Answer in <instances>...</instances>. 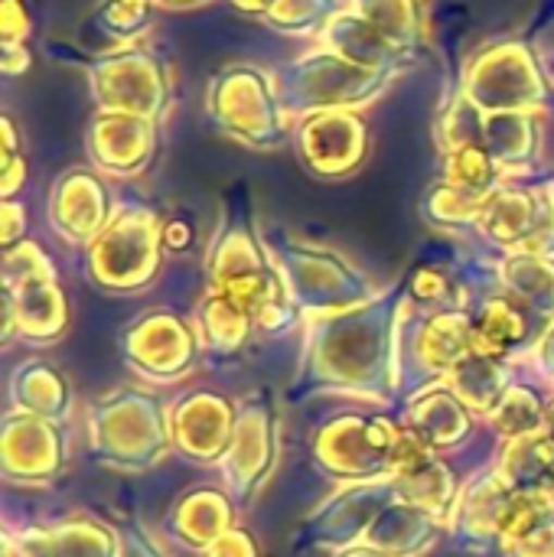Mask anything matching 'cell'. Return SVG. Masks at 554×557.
<instances>
[{"mask_svg":"<svg viewBox=\"0 0 554 557\" xmlns=\"http://www.w3.org/2000/svg\"><path fill=\"white\" fill-rule=\"evenodd\" d=\"M405 297L398 290L313 317L307 330V362L313 379L382 398L395 382V339L402 330Z\"/></svg>","mask_w":554,"mask_h":557,"instance_id":"cell-1","label":"cell"},{"mask_svg":"<svg viewBox=\"0 0 554 557\" xmlns=\"http://www.w3.org/2000/svg\"><path fill=\"white\" fill-rule=\"evenodd\" d=\"M206 277L209 290L222 294L255 320V330L281 333L294 323L297 304L284 284V274L248 225L232 222L216 235L206 258Z\"/></svg>","mask_w":554,"mask_h":557,"instance_id":"cell-2","label":"cell"},{"mask_svg":"<svg viewBox=\"0 0 554 557\" xmlns=\"http://www.w3.org/2000/svg\"><path fill=\"white\" fill-rule=\"evenodd\" d=\"M206 111L232 140L274 153L291 140V114L281 101L278 78L251 62L222 65L209 78Z\"/></svg>","mask_w":554,"mask_h":557,"instance_id":"cell-3","label":"cell"},{"mask_svg":"<svg viewBox=\"0 0 554 557\" xmlns=\"http://www.w3.org/2000/svg\"><path fill=\"white\" fill-rule=\"evenodd\" d=\"M274 78L287 114L297 117L320 111H359L392 85V75L362 69L327 46L287 62Z\"/></svg>","mask_w":554,"mask_h":557,"instance_id":"cell-4","label":"cell"},{"mask_svg":"<svg viewBox=\"0 0 554 557\" xmlns=\"http://www.w3.org/2000/svg\"><path fill=\"white\" fill-rule=\"evenodd\" d=\"M460 95L480 111H535L542 114L552 85L535 49L522 39H496L480 46L460 75Z\"/></svg>","mask_w":554,"mask_h":557,"instance_id":"cell-5","label":"cell"},{"mask_svg":"<svg viewBox=\"0 0 554 557\" xmlns=\"http://www.w3.org/2000/svg\"><path fill=\"white\" fill-rule=\"evenodd\" d=\"M163 225L147 206H124L111 215L104 232L88 245V277L111 294H131L147 287L160 271Z\"/></svg>","mask_w":554,"mask_h":557,"instance_id":"cell-6","label":"cell"},{"mask_svg":"<svg viewBox=\"0 0 554 557\" xmlns=\"http://www.w3.org/2000/svg\"><path fill=\"white\" fill-rule=\"evenodd\" d=\"M91 447L121 470L153 467L173 444L160 401L137 388H121L91 408Z\"/></svg>","mask_w":554,"mask_h":557,"instance_id":"cell-7","label":"cell"},{"mask_svg":"<svg viewBox=\"0 0 554 557\" xmlns=\"http://www.w3.org/2000/svg\"><path fill=\"white\" fill-rule=\"evenodd\" d=\"M271 255L284 274V284L297 310H307L310 317L340 313L376 297L369 277L356 264H349L340 251L284 238L278 248H271Z\"/></svg>","mask_w":554,"mask_h":557,"instance_id":"cell-8","label":"cell"},{"mask_svg":"<svg viewBox=\"0 0 554 557\" xmlns=\"http://www.w3.org/2000/svg\"><path fill=\"white\" fill-rule=\"evenodd\" d=\"M460 144L483 147L500 170L522 173L539 160L542 150V114L535 111H480L473 101L457 95L438 121L441 153Z\"/></svg>","mask_w":554,"mask_h":557,"instance_id":"cell-9","label":"cell"},{"mask_svg":"<svg viewBox=\"0 0 554 557\" xmlns=\"http://www.w3.org/2000/svg\"><path fill=\"white\" fill-rule=\"evenodd\" d=\"M98 111H124L160 124L173 104V78L160 55L140 46L104 52L88 69Z\"/></svg>","mask_w":554,"mask_h":557,"instance_id":"cell-10","label":"cell"},{"mask_svg":"<svg viewBox=\"0 0 554 557\" xmlns=\"http://www.w3.org/2000/svg\"><path fill=\"white\" fill-rule=\"evenodd\" d=\"M3 300L13 307L16 330L29 343H52L69 326V304L56 284L52 261L33 242L3 248Z\"/></svg>","mask_w":554,"mask_h":557,"instance_id":"cell-11","label":"cell"},{"mask_svg":"<svg viewBox=\"0 0 554 557\" xmlns=\"http://www.w3.org/2000/svg\"><path fill=\"white\" fill-rule=\"evenodd\" d=\"M405 421L385 414H343L313 437V460L343 483L392 480V450Z\"/></svg>","mask_w":554,"mask_h":557,"instance_id":"cell-12","label":"cell"},{"mask_svg":"<svg viewBox=\"0 0 554 557\" xmlns=\"http://www.w3.org/2000/svg\"><path fill=\"white\" fill-rule=\"evenodd\" d=\"M281 457V428H278V411L264 395H248L238 401L235 414V434L232 444L222 457V473L229 496L235 506H248L261 483L271 476Z\"/></svg>","mask_w":554,"mask_h":557,"instance_id":"cell-13","label":"cell"},{"mask_svg":"<svg viewBox=\"0 0 554 557\" xmlns=\"http://www.w3.org/2000/svg\"><path fill=\"white\" fill-rule=\"evenodd\" d=\"M121 346H124L127 369H134L140 379L176 382L193 369L202 343H199L196 326H189L176 313L153 310L124 330Z\"/></svg>","mask_w":554,"mask_h":557,"instance_id":"cell-14","label":"cell"},{"mask_svg":"<svg viewBox=\"0 0 554 557\" xmlns=\"http://www.w3.org/2000/svg\"><path fill=\"white\" fill-rule=\"evenodd\" d=\"M300 163L320 180L353 176L369 157V124L359 111L304 114L294 127Z\"/></svg>","mask_w":554,"mask_h":557,"instance_id":"cell-15","label":"cell"},{"mask_svg":"<svg viewBox=\"0 0 554 557\" xmlns=\"http://www.w3.org/2000/svg\"><path fill=\"white\" fill-rule=\"evenodd\" d=\"M487 242L503 251H545L554 248V206L552 193H539L529 186L503 183L483 209L477 225Z\"/></svg>","mask_w":554,"mask_h":557,"instance_id":"cell-16","label":"cell"},{"mask_svg":"<svg viewBox=\"0 0 554 557\" xmlns=\"http://www.w3.org/2000/svg\"><path fill=\"white\" fill-rule=\"evenodd\" d=\"M392 480H362L346 483L336 496H330L310 519H307V539L317 548H353L362 545L382 509L395 499Z\"/></svg>","mask_w":554,"mask_h":557,"instance_id":"cell-17","label":"cell"},{"mask_svg":"<svg viewBox=\"0 0 554 557\" xmlns=\"http://www.w3.org/2000/svg\"><path fill=\"white\" fill-rule=\"evenodd\" d=\"M88 157L104 176L131 180L157 153V124L124 111H95L85 131Z\"/></svg>","mask_w":554,"mask_h":557,"instance_id":"cell-18","label":"cell"},{"mask_svg":"<svg viewBox=\"0 0 554 557\" xmlns=\"http://www.w3.org/2000/svg\"><path fill=\"white\" fill-rule=\"evenodd\" d=\"M65 460L59 424L29 411L3 418V476L10 483H49Z\"/></svg>","mask_w":554,"mask_h":557,"instance_id":"cell-19","label":"cell"},{"mask_svg":"<svg viewBox=\"0 0 554 557\" xmlns=\"http://www.w3.org/2000/svg\"><path fill=\"white\" fill-rule=\"evenodd\" d=\"M111 193L91 170H65L49 193V225L69 245H91L111 222Z\"/></svg>","mask_w":554,"mask_h":557,"instance_id":"cell-20","label":"cell"},{"mask_svg":"<svg viewBox=\"0 0 554 557\" xmlns=\"http://www.w3.org/2000/svg\"><path fill=\"white\" fill-rule=\"evenodd\" d=\"M238 405L212 392H193L170 411V437L180 454L199 463L222 460L235 434Z\"/></svg>","mask_w":554,"mask_h":557,"instance_id":"cell-21","label":"cell"},{"mask_svg":"<svg viewBox=\"0 0 554 557\" xmlns=\"http://www.w3.org/2000/svg\"><path fill=\"white\" fill-rule=\"evenodd\" d=\"M516 496L519 493L509 486V480L500 470H487L473 476L457 496V506L447 519V532H454L470 548L500 545L509 512L516 506Z\"/></svg>","mask_w":554,"mask_h":557,"instance_id":"cell-22","label":"cell"},{"mask_svg":"<svg viewBox=\"0 0 554 557\" xmlns=\"http://www.w3.org/2000/svg\"><path fill=\"white\" fill-rule=\"evenodd\" d=\"M470 352H477L470 310H431L411 339L415 362L431 375H451Z\"/></svg>","mask_w":554,"mask_h":557,"instance_id":"cell-23","label":"cell"},{"mask_svg":"<svg viewBox=\"0 0 554 557\" xmlns=\"http://www.w3.org/2000/svg\"><path fill=\"white\" fill-rule=\"evenodd\" d=\"M320 46L336 49L349 62L372 69V72H382V75H392V78L398 72H405L411 62V55H405L379 26H372L353 7H346L343 13L333 16V23L320 33Z\"/></svg>","mask_w":554,"mask_h":557,"instance_id":"cell-24","label":"cell"},{"mask_svg":"<svg viewBox=\"0 0 554 557\" xmlns=\"http://www.w3.org/2000/svg\"><path fill=\"white\" fill-rule=\"evenodd\" d=\"M405 424L438 454V450H451L460 441H467V434L473 431V418L470 408L464 405V398L447 385V382H434L428 388H421L408 408H405Z\"/></svg>","mask_w":554,"mask_h":557,"instance_id":"cell-25","label":"cell"},{"mask_svg":"<svg viewBox=\"0 0 554 557\" xmlns=\"http://www.w3.org/2000/svg\"><path fill=\"white\" fill-rule=\"evenodd\" d=\"M441 532H447L444 519H438L418 506H408L395 496L382 509V516L376 519V525L369 529L362 545H372L392 557H421L441 542Z\"/></svg>","mask_w":554,"mask_h":557,"instance_id":"cell-26","label":"cell"},{"mask_svg":"<svg viewBox=\"0 0 554 557\" xmlns=\"http://www.w3.org/2000/svg\"><path fill=\"white\" fill-rule=\"evenodd\" d=\"M232 522H235V499L222 490H193L176 503L170 516L173 535L199 552H206L212 542L232 532L235 529Z\"/></svg>","mask_w":554,"mask_h":557,"instance_id":"cell-27","label":"cell"},{"mask_svg":"<svg viewBox=\"0 0 554 557\" xmlns=\"http://www.w3.org/2000/svg\"><path fill=\"white\" fill-rule=\"evenodd\" d=\"M29 557H121V539L98 522L72 519L56 529L16 535Z\"/></svg>","mask_w":554,"mask_h":557,"instance_id":"cell-28","label":"cell"},{"mask_svg":"<svg viewBox=\"0 0 554 557\" xmlns=\"http://www.w3.org/2000/svg\"><path fill=\"white\" fill-rule=\"evenodd\" d=\"M10 398L13 408L49 418V421H65L72 411V392L69 382L62 379V372L42 359H29L23 366H16V372L10 375Z\"/></svg>","mask_w":554,"mask_h":557,"instance_id":"cell-29","label":"cell"},{"mask_svg":"<svg viewBox=\"0 0 554 557\" xmlns=\"http://www.w3.org/2000/svg\"><path fill=\"white\" fill-rule=\"evenodd\" d=\"M529 307H522L516 297H487L477 310H473V330H477V352L493 356V359H506L516 349H522L529 343Z\"/></svg>","mask_w":554,"mask_h":557,"instance_id":"cell-30","label":"cell"},{"mask_svg":"<svg viewBox=\"0 0 554 557\" xmlns=\"http://www.w3.org/2000/svg\"><path fill=\"white\" fill-rule=\"evenodd\" d=\"M500 281L522 307L539 317H554V255L509 251L500 264Z\"/></svg>","mask_w":554,"mask_h":557,"instance_id":"cell-31","label":"cell"},{"mask_svg":"<svg viewBox=\"0 0 554 557\" xmlns=\"http://www.w3.org/2000/svg\"><path fill=\"white\" fill-rule=\"evenodd\" d=\"M516 493L542 496L554 503V447L542 434L506 441L503 460L496 467Z\"/></svg>","mask_w":554,"mask_h":557,"instance_id":"cell-32","label":"cell"},{"mask_svg":"<svg viewBox=\"0 0 554 557\" xmlns=\"http://www.w3.org/2000/svg\"><path fill=\"white\" fill-rule=\"evenodd\" d=\"M392 483H395V493H398L402 503L418 506V509H424V512H431V516H438L444 522L451 519V512L457 506V496H460L457 476L451 473V467L438 454L428 457L424 463L392 476Z\"/></svg>","mask_w":554,"mask_h":557,"instance_id":"cell-33","label":"cell"},{"mask_svg":"<svg viewBox=\"0 0 554 557\" xmlns=\"http://www.w3.org/2000/svg\"><path fill=\"white\" fill-rule=\"evenodd\" d=\"M251 330H255V320L242 307H235L216 290H206V297L196 307V333H199L202 349L216 356H232L245 349Z\"/></svg>","mask_w":554,"mask_h":557,"instance_id":"cell-34","label":"cell"},{"mask_svg":"<svg viewBox=\"0 0 554 557\" xmlns=\"http://www.w3.org/2000/svg\"><path fill=\"white\" fill-rule=\"evenodd\" d=\"M447 385L464 398V405H467L470 411L490 414V411L500 405V398L509 392L513 375H509L506 359H493V356H483V352H470V356L447 375Z\"/></svg>","mask_w":554,"mask_h":557,"instance_id":"cell-35","label":"cell"},{"mask_svg":"<svg viewBox=\"0 0 554 557\" xmlns=\"http://www.w3.org/2000/svg\"><path fill=\"white\" fill-rule=\"evenodd\" d=\"M353 10L379 26L405 55L428 49L424 0H353Z\"/></svg>","mask_w":554,"mask_h":557,"instance_id":"cell-36","label":"cell"},{"mask_svg":"<svg viewBox=\"0 0 554 557\" xmlns=\"http://www.w3.org/2000/svg\"><path fill=\"white\" fill-rule=\"evenodd\" d=\"M441 180L454 183L467 193H477V196H493L503 186L506 173L483 147L460 144V147H451L441 153Z\"/></svg>","mask_w":554,"mask_h":557,"instance_id":"cell-37","label":"cell"},{"mask_svg":"<svg viewBox=\"0 0 554 557\" xmlns=\"http://www.w3.org/2000/svg\"><path fill=\"white\" fill-rule=\"evenodd\" d=\"M545 408H549V401L542 398L539 388H532L526 382H513L509 392L500 398V405L487 414V421L496 434H503L506 441H516V437H529V434L542 431Z\"/></svg>","mask_w":554,"mask_h":557,"instance_id":"cell-38","label":"cell"},{"mask_svg":"<svg viewBox=\"0 0 554 557\" xmlns=\"http://www.w3.org/2000/svg\"><path fill=\"white\" fill-rule=\"evenodd\" d=\"M487 199L490 196H477V193H467L454 183H444L438 180L428 196H424V215L431 225L438 228H447V232H460V228H477L480 219H483V209H487Z\"/></svg>","mask_w":554,"mask_h":557,"instance_id":"cell-39","label":"cell"},{"mask_svg":"<svg viewBox=\"0 0 554 557\" xmlns=\"http://www.w3.org/2000/svg\"><path fill=\"white\" fill-rule=\"evenodd\" d=\"M346 7L340 0H274L264 23L287 36H317L320 39V33Z\"/></svg>","mask_w":554,"mask_h":557,"instance_id":"cell-40","label":"cell"},{"mask_svg":"<svg viewBox=\"0 0 554 557\" xmlns=\"http://www.w3.org/2000/svg\"><path fill=\"white\" fill-rule=\"evenodd\" d=\"M408 300L428 307V310H467L457 300V284L441 268H418L408 281Z\"/></svg>","mask_w":554,"mask_h":557,"instance_id":"cell-41","label":"cell"},{"mask_svg":"<svg viewBox=\"0 0 554 557\" xmlns=\"http://www.w3.org/2000/svg\"><path fill=\"white\" fill-rule=\"evenodd\" d=\"M153 3L157 0H101L98 7V20L108 33H114L118 39H137L140 33H147L150 16H153Z\"/></svg>","mask_w":554,"mask_h":557,"instance_id":"cell-42","label":"cell"},{"mask_svg":"<svg viewBox=\"0 0 554 557\" xmlns=\"http://www.w3.org/2000/svg\"><path fill=\"white\" fill-rule=\"evenodd\" d=\"M26 183V157L13 127V117L3 114L0 121V193L3 199H13V193Z\"/></svg>","mask_w":554,"mask_h":557,"instance_id":"cell-43","label":"cell"},{"mask_svg":"<svg viewBox=\"0 0 554 557\" xmlns=\"http://www.w3.org/2000/svg\"><path fill=\"white\" fill-rule=\"evenodd\" d=\"M500 548L506 557H554V506Z\"/></svg>","mask_w":554,"mask_h":557,"instance_id":"cell-44","label":"cell"},{"mask_svg":"<svg viewBox=\"0 0 554 557\" xmlns=\"http://www.w3.org/2000/svg\"><path fill=\"white\" fill-rule=\"evenodd\" d=\"M0 39L3 46H26L29 10L23 0H0Z\"/></svg>","mask_w":554,"mask_h":557,"instance_id":"cell-45","label":"cell"},{"mask_svg":"<svg viewBox=\"0 0 554 557\" xmlns=\"http://www.w3.org/2000/svg\"><path fill=\"white\" fill-rule=\"evenodd\" d=\"M202 557H261V552H258V542L245 529H232L219 542H212Z\"/></svg>","mask_w":554,"mask_h":557,"instance_id":"cell-46","label":"cell"},{"mask_svg":"<svg viewBox=\"0 0 554 557\" xmlns=\"http://www.w3.org/2000/svg\"><path fill=\"white\" fill-rule=\"evenodd\" d=\"M0 232H3V248H13L23 242V232H26V209L13 199H3V209H0Z\"/></svg>","mask_w":554,"mask_h":557,"instance_id":"cell-47","label":"cell"},{"mask_svg":"<svg viewBox=\"0 0 554 557\" xmlns=\"http://www.w3.org/2000/svg\"><path fill=\"white\" fill-rule=\"evenodd\" d=\"M529 356H532V362H535L539 375L554 385V317L545 323V330L539 333V339L532 343Z\"/></svg>","mask_w":554,"mask_h":557,"instance_id":"cell-48","label":"cell"},{"mask_svg":"<svg viewBox=\"0 0 554 557\" xmlns=\"http://www.w3.org/2000/svg\"><path fill=\"white\" fill-rule=\"evenodd\" d=\"M118 539H121V557H167L163 548L144 529H137V525L124 529Z\"/></svg>","mask_w":554,"mask_h":557,"instance_id":"cell-49","label":"cell"},{"mask_svg":"<svg viewBox=\"0 0 554 557\" xmlns=\"http://www.w3.org/2000/svg\"><path fill=\"white\" fill-rule=\"evenodd\" d=\"M196 242V232L186 219H170L163 222V248L167 251H189Z\"/></svg>","mask_w":554,"mask_h":557,"instance_id":"cell-50","label":"cell"},{"mask_svg":"<svg viewBox=\"0 0 554 557\" xmlns=\"http://www.w3.org/2000/svg\"><path fill=\"white\" fill-rule=\"evenodd\" d=\"M0 65H3V75H23L29 69V49L26 46H3Z\"/></svg>","mask_w":554,"mask_h":557,"instance_id":"cell-51","label":"cell"},{"mask_svg":"<svg viewBox=\"0 0 554 557\" xmlns=\"http://www.w3.org/2000/svg\"><path fill=\"white\" fill-rule=\"evenodd\" d=\"M238 13H248V16H268V10L274 7V0H229Z\"/></svg>","mask_w":554,"mask_h":557,"instance_id":"cell-52","label":"cell"},{"mask_svg":"<svg viewBox=\"0 0 554 557\" xmlns=\"http://www.w3.org/2000/svg\"><path fill=\"white\" fill-rule=\"evenodd\" d=\"M333 557H392V555H385V552H379V548H372V545H353V548L336 552Z\"/></svg>","mask_w":554,"mask_h":557,"instance_id":"cell-53","label":"cell"},{"mask_svg":"<svg viewBox=\"0 0 554 557\" xmlns=\"http://www.w3.org/2000/svg\"><path fill=\"white\" fill-rule=\"evenodd\" d=\"M539 434L554 447V398L549 401V408H545V421H542V431Z\"/></svg>","mask_w":554,"mask_h":557,"instance_id":"cell-54","label":"cell"},{"mask_svg":"<svg viewBox=\"0 0 554 557\" xmlns=\"http://www.w3.org/2000/svg\"><path fill=\"white\" fill-rule=\"evenodd\" d=\"M3 557H29L23 552V545H20V539L16 535H7L3 539Z\"/></svg>","mask_w":554,"mask_h":557,"instance_id":"cell-55","label":"cell"},{"mask_svg":"<svg viewBox=\"0 0 554 557\" xmlns=\"http://www.w3.org/2000/svg\"><path fill=\"white\" fill-rule=\"evenodd\" d=\"M157 3H163V7H196L202 0H157Z\"/></svg>","mask_w":554,"mask_h":557,"instance_id":"cell-56","label":"cell"},{"mask_svg":"<svg viewBox=\"0 0 554 557\" xmlns=\"http://www.w3.org/2000/svg\"><path fill=\"white\" fill-rule=\"evenodd\" d=\"M549 193H552V206H554V183H552V186H549Z\"/></svg>","mask_w":554,"mask_h":557,"instance_id":"cell-57","label":"cell"}]
</instances>
